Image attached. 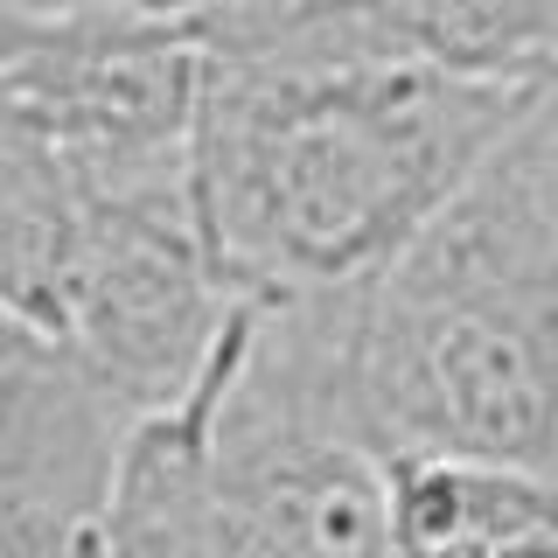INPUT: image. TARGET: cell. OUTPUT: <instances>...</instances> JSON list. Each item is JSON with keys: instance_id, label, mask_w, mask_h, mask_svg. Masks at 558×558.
<instances>
[{"instance_id": "cell-3", "label": "cell", "mask_w": 558, "mask_h": 558, "mask_svg": "<svg viewBox=\"0 0 558 558\" xmlns=\"http://www.w3.org/2000/svg\"><path fill=\"white\" fill-rule=\"evenodd\" d=\"M356 398L384 461L558 482V301L384 272L363 287Z\"/></svg>"}, {"instance_id": "cell-7", "label": "cell", "mask_w": 558, "mask_h": 558, "mask_svg": "<svg viewBox=\"0 0 558 558\" xmlns=\"http://www.w3.org/2000/svg\"><path fill=\"white\" fill-rule=\"evenodd\" d=\"M258 301H244L217 363L182 405L133 426L112 502V558H217V418L238 384Z\"/></svg>"}, {"instance_id": "cell-8", "label": "cell", "mask_w": 558, "mask_h": 558, "mask_svg": "<svg viewBox=\"0 0 558 558\" xmlns=\"http://www.w3.org/2000/svg\"><path fill=\"white\" fill-rule=\"evenodd\" d=\"M391 468V558H558V482L482 461Z\"/></svg>"}, {"instance_id": "cell-2", "label": "cell", "mask_w": 558, "mask_h": 558, "mask_svg": "<svg viewBox=\"0 0 558 558\" xmlns=\"http://www.w3.org/2000/svg\"><path fill=\"white\" fill-rule=\"evenodd\" d=\"M363 287L272 293L217 418V558H391V468L356 398Z\"/></svg>"}, {"instance_id": "cell-6", "label": "cell", "mask_w": 558, "mask_h": 558, "mask_svg": "<svg viewBox=\"0 0 558 558\" xmlns=\"http://www.w3.org/2000/svg\"><path fill=\"white\" fill-rule=\"evenodd\" d=\"M133 426L84 363L14 328L0 363V558H112Z\"/></svg>"}, {"instance_id": "cell-5", "label": "cell", "mask_w": 558, "mask_h": 558, "mask_svg": "<svg viewBox=\"0 0 558 558\" xmlns=\"http://www.w3.org/2000/svg\"><path fill=\"white\" fill-rule=\"evenodd\" d=\"M238 314L244 293L209 252L196 196L112 203L84 209L77 266L43 342L84 363L133 418H154L209 377Z\"/></svg>"}, {"instance_id": "cell-4", "label": "cell", "mask_w": 558, "mask_h": 558, "mask_svg": "<svg viewBox=\"0 0 558 558\" xmlns=\"http://www.w3.org/2000/svg\"><path fill=\"white\" fill-rule=\"evenodd\" d=\"M0 92L57 140L84 209L196 196L189 8H0Z\"/></svg>"}, {"instance_id": "cell-1", "label": "cell", "mask_w": 558, "mask_h": 558, "mask_svg": "<svg viewBox=\"0 0 558 558\" xmlns=\"http://www.w3.org/2000/svg\"><path fill=\"white\" fill-rule=\"evenodd\" d=\"M196 217L244 301L371 287L537 98L377 57L363 0L189 8Z\"/></svg>"}]
</instances>
